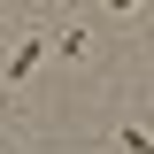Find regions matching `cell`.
I'll return each mask as SVG.
<instances>
[{
  "label": "cell",
  "instance_id": "1",
  "mask_svg": "<svg viewBox=\"0 0 154 154\" xmlns=\"http://www.w3.org/2000/svg\"><path fill=\"white\" fill-rule=\"evenodd\" d=\"M38 54H46V46H38V38H23V46H16V62H8V77H16V85H23V77L38 69Z\"/></svg>",
  "mask_w": 154,
  "mask_h": 154
},
{
  "label": "cell",
  "instance_id": "2",
  "mask_svg": "<svg viewBox=\"0 0 154 154\" xmlns=\"http://www.w3.org/2000/svg\"><path fill=\"white\" fill-rule=\"evenodd\" d=\"M116 146H123V154H154V131H139V123H123V131H116Z\"/></svg>",
  "mask_w": 154,
  "mask_h": 154
},
{
  "label": "cell",
  "instance_id": "3",
  "mask_svg": "<svg viewBox=\"0 0 154 154\" xmlns=\"http://www.w3.org/2000/svg\"><path fill=\"white\" fill-rule=\"evenodd\" d=\"M108 8H131V0H108Z\"/></svg>",
  "mask_w": 154,
  "mask_h": 154
}]
</instances>
